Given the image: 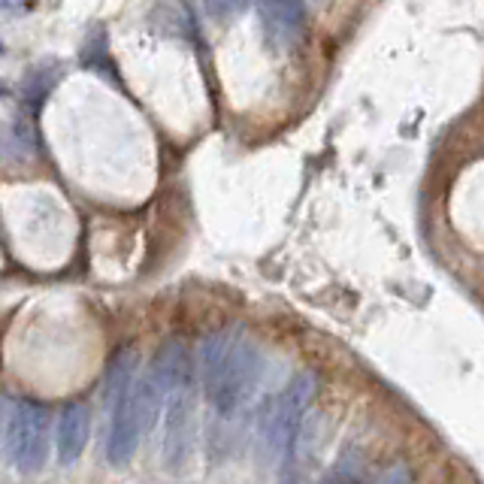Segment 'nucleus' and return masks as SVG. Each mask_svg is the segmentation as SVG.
<instances>
[{"label": "nucleus", "mask_w": 484, "mask_h": 484, "mask_svg": "<svg viewBox=\"0 0 484 484\" xmlns=\"http://www.w3.org/2000/svg\"><path fill=\"white\" fill-rule=\"evenodd\" d=\"M137 352L133 348H124L112 357L110 372H106V403H115L119 397H124L133 388V372H137Z\"/></svg>", "instance_id": "9"}, {"label": "nucleus", "mask_w": 484, "mask_h": 484, "mask_svg": "<svg viewBox=\"0 0 484 484\" xmlns=\"http://www.w3.org/2000/svg\"><path fill=\"white\" fill-rule=\"evenodd\" d=\"M318 430H321V418L318 415H306L303 424L297 427L294 439L285 448L288 461H285V472H282V481L285 484H303L306 472H309V461L318 452Z\"/></svg>", "instance_id": "8"}, {"label": "nucleus", "mask_w": 484, "mask_h": 484, "mask_svg": "<svg viewBox=\"0 0 484 484\" xmlns=\"http://www.w3.org/2000/svg\"><path fill=\"white\" fill-rule=\"evenodd\" d=\"M379 484H408V470L406 466H394V470H388L381 475Z\"/></svg>", "instance_id": "13"}, {"label": "nucleus", "mask_w": 484, "mask_h": 484, "mask_svg": "<svg viewBox=\"0 0 484 484\" xmlns=\"http://www.w3.org/2000/svg\"><path fill=\"white\" fill-rule=\"evenodd\" d=\"M194 379L182 381L166 394V433H164V461L170 470H182L194 452Z\"/></svg>", "instance_id": "3"}, {"label": "nucleus", "mask_w": 484, "mask_h": 484, "mask_svg": "<svg viewBox=\"0 0 484 484\" xmlns=\"http://www.w3.org/2000/svg\"><path fill=\"white\" fill-rule=\"evenodd\" d=\"M206 15L215 22H230L248 10V0H203Z\"/></svg>", "instance_id": "12"}, {"label": "nucleus", "mask_w": 484, "mask_h": 484, "mask_svg": "<svg viewBox=\"0 0 484 484\" xmlns=\"http://www.w3.org/2000/svg\"><path fill=\"white\" fill-rule=\"evenodd\" d=\"M0 55H4V46H0Z\"/></svg>", "instance_id": "15"}, {"label": "nucleus", "mask_w": 484, "mask_h": 484, "mask_svg": "<svg viewBox=\"0 0 484 484\" xmlns=\"http://www.w3.org/2000/svg\"><path fill=\"white\" fill-rule=\"evenodd\" d=\"M264 372L255 342L215 333L200 345V381L219 415H233L252 399Z\"/></svg>", "instance_id": "1"}, {"label": "nucleus", "mask_w": 484, "mask_h": 484, "mask_svg": "<svg viewBox=\"0 0 484 484\" xmlns=\"http://www.w3.org/2000/svg\"><path fill=\"white\" fill-rule=\"evenodd\" d=\"M315 388H318V381H315L312 372H297L294 379L275 394V399H270V406H266V412L261 418V439L270 454L285 452L291 445L297 427L303 424L306 412H309Z\"/></svg>", "instance_id": "2"}, {"label": "nucleus", "mask_w": 484, "mask_h": 484, "mask_svg": "<svg viewBox=\"0 0 484 484\" xmlns=\"http://www.w3.org/2000/svg\"><path fill=\"white\" fill-rule=\"evenodd\" d=\"M130 390L110 406L112 424H110V442H106V457H110L112 466H128L130 457L137 454L139 436H143V424H139Z\"/></svg>", "instance_id": "5"}, {"label": "nucleus", "mask_w": 484, "mask_h": 484, "mask_svg": "<svg viewBox=\"0 0 484 484\" xmlns=\"http://www.w3.org/2000/svg\"><path fill=\"white\" fill-rule=\"evenodd\" d=\"M88 433H91L88 406L70 403L61 412V421H58V461L64 466L76 463L88 445Z\"/></svg>", "instance_id": "7"}, {"label": "nucleus", "mask_w": 484, "mask_h": 484, "mask_svg": "<svg viewBox=\"0 0 484 484\" xmlns=\"http://www.w3.org/2000/svg\"><path fill=\"white\" fill-rule=\"evenodd\" d=\"M31 0H0V10H10V13H19V10H28Z\"/></svg>", "instance_id": "14"}, {"label": "nucleus", "mask_w": 484, "mask_h": 484, "mask_svg": "<svg viewBox=\"0 0 484 484\" xmlns=\"http://www.w3.org/2000/svg\"><path fill=\"white\" fill-rule=\"evenodd\" d=\"M19 421H22V399L4 397L0 399V454L10 461L15 439H19Z\"/></svg>", "instance_id": "11"}, {"label": "nucleus", "mask_w": 484, "mask_h": 484, "mask_svg": "<svg viewBox=\"0 0 484 484\" xmlns=\"http://www.w3.org/2000/svg\"><path fill=\"white\" fill-rule=\"evenodd\" d=\"M46 457H49V415L33 399H22L19 439H15L10 463L19 466L22 472H40Z\"/></svg>", "instance_id": "4"}, {"label": "nucleus", "mask_w": 484, "mask_h": 484, "mask_svg": "<svg viewBox=\"0 0 484 484\" xmlns=\"http://www.w3.org/2000/svg\"><path fill=\"white\" fill-rule=\"evenodd\" d=\"M266 37L288 46L303 33L306 24V0H255Z\"/></svg>", "instance_id": "6"}, {"label": "nucleus", "mask_w": 484, "mask_h": 484, "mask_svg": "<svg viewBox=\"0 0 484 484\" xmlns=\"http://www.w3.org/2000/svg\"><path fill=\"white\" fill-rule=\"evenodd\" d=\"M318 484H366V466L361 452H342L339 461L324 472Z\"/></svg>", "instance_id": "10"}]
</instances>
